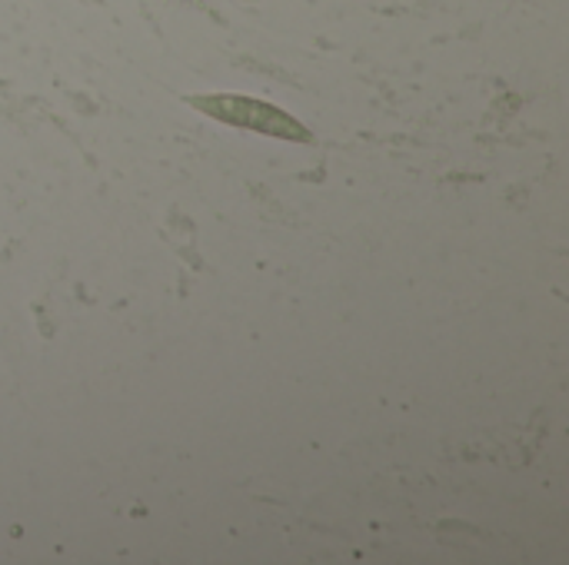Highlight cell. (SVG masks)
<instances>
[{
    "label": "cell",
    "mask_w": 569,
    "mask_h": 565,
    "mask_svg": "<svg viewBox=\"0 0 569 565\" xmlns=\"http://www.w3.org/2000/svg\"><path fill=\"white\" fill-rule=\"evenodd\" d=\"M203 110L230 120V123H240V127H260L267 133H287V137H303L290 117L270 110L267 103L260 100H247V97H227V100H200Z\"/></svg>",
    "instance_id": "cell-1"
}]
</instances>
